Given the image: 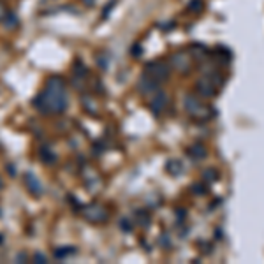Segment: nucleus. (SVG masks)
Wrapping results in <instances>:
<instances>
[{
  "label": "nucleus",
  "instance_id": "18",
  "mask_svg": "<svg viewBox=\"0 0 264 264\" xmlns=\"http://www.w3.org/2000/svg\"><path fill=\"white\" fill-rule=\"evenodd\" d=\"M120 228H122V229H125V231H130V229H132V225L129 224V220H127V218H122Z\"/></svg>",
  "mask_w": 264,
  "mask_h": 264
},
{
  "label": "nucleus",
  "instance_id": "13",
  "mask_svg": "<svg viewBox=\"0 0 264 264\" xmlns=\"http://www.w3.org/2000/svg\"><path fill=\"white\" fill-rule=\"evenodd\" d=\"M39 154H41V159H43L46 164H51L53 160H55V155H53V152H49V148H46V146L41 148Z\"/></svg>",
  "mask_w": 264,
  "mask_h": 264
},
{
  "label": "nucleus",
  "instance_id": "17",
  "mask_svg": "<svg viewBox=\"0 0 264 264\" xmlns=\"http://www.w3.org/2000/svg\"><path fill=\"white\" fill-rule=\"evenodd\" d=\"M6 16H7V9H6V6H4L2 0H0V22H2Z\"/></svg>",
  "mask_w": 264,
  "mask_h": 264
},
{
  "label": "nucleus",
  "instance_id": "12",
  "mask_svg": "<svg viewBox=\"0 0 264 264\" xmlns=\"http://www.w3.org/2000/svg\"><path fill=\"white\" fill-rule=\"evenodd\" d=\"M166 171L173 176L180 175V173H181V162H178V160H171V162H167Z\"/></svg>",
  "mask_w": 264,
  "mask_h": 264
},
{
  "label": "nucleus",
  "instance_id": "3",
  "mask_svg": "<svg viewBox=\"0 0 264 264\" xmlns=\"http://www.w3.org/2000/svg\"><path fill=\"white\" fill-rule=\"evenodd\" d=\"M143 76L160 83V81L169 78V65L164 64V62H150V64H146V67H144Z\"/></svg>",
  "mask_w": 264,
  "mask_h": 264
},
{
  "label": "nucleus",
  "instance_id": "19",
  "mask_svg": "<svg viewBox=\"0 0 264 264\" xmlns=\"http://www.w3.org/2000/svg\"><path fill=\"white\" fill-rule=\"evenodd\" d=\"M23 259H27V255H23V254H20V255H18V261H23Z\"/></svg>",
  "mask_w": 264,
  "mask_h": 264
},
{
  "label": "nucleus",
  "instance_id": "1",
  "mask_svg": "<svg viewBox=\"0 0 264 264\" xmlns=\"http://www.w3.org/2000/svg\"><path fill=\"white\" fill-rule=\"evenodd\" d=\"M32 104L37 111L44 115H60L67 108V92H65V83L59 76H51L44 85L43 92L34 97Z\"/></svg>",
  "mask_w": 264,
  "mask_h": 264
},
{
  "label": "nucleus",
  "instance_id": "11",
  "mask_svg": "<svg viewBox=\"0 0 264 264\" xmlns=\"http://www.w3.org/2000/svg\"><path fill=\"white\" fill-rule=\"evenodd\" d=\"M74 252H76V249H74V247H60V249L55 250V257L56 259H64V257H67V255H72Z\"/></svg>",
  "mask_w": 264,
  "mask_h": 264
},
{
  "label": "nucleus",
  "instance_id": "9",
  "mask_svg": "<svg viewBox=\"0 0 264 264\" xmlns=\"http://www.w3.org/2000/svg\"><path fill=\"white\" fill-rule=\"evenodd\" d=\"M157 81H154V80H150V78H144L143 76V80L139 81V85H138V88L141 90L143 93H154V92H157Z\"/></svg>",
  "mask_w": 264,
  "mask_h": 264
},
{
  "label": "nucleus",
  "instance_id": "5",
  "mask_svg": "<svg viewBox=\"0 0 264 264\" xmlns=\"http://www.w3.org/2000/svg\"><path fill=\"white\" fill-rule=\"evenodd\" d=\"M169 65L180 72H188L192 69V56L187 51H176L169 60Z\"/></svg>",
  "mask_w": 264,
  "mask_h": 264
},
{
  "label": "nucleus",
  "instance_id": "7",
  "mask_svg": "<svg viewBox=\"0 0 264 264\" xmlns=\"http://www.w3.org/2000/svg\"><path fill=\"white\" fill-rule=\"evenodd\" d=\"M169 104V99L164 92H160V90H157L154 92V96H152V101H150V109L154 111L155 115H160L164 109L167 108Z\"/></svg>",
  "mask_w": 264,
  "mask_h": 264
},
{
  "label": "nucleus",
  "instance_id": "10",
  "mask_svg": "<svg viewBox=\"0 0 264 264\" xmlns=\"http://www.w3.org/2000/svg\"><path fill=\"white\" fill-rule=\"evenodd\" d=\"M188 155H191L194 160H201L206 157V148L203 144H194V146L188 148Z\"/></svg>",
  "mask_w": 264,
  "mask_h": 264
},
{
  "label": "nucleus",
  "instance_id": "14",
  "mask_svg": "<svg viewBox=\"0 0 264 264\" xmlns=\"http://www.w3.org/2000/svg\"><path fill=\"white\" fill-rule=\"evenodd\" d=\"M136 217H138L139 218V225H146L148 224V220H150V215H148V213L146 212H143V210H139V212L138 213H136Z\"/></svg>",
  "mask_w": 264,
  "mask_h": 264
},
{
  "label": "nucleus",
  "instance_id": "21",
  "mask_svg": "<svg viewBox=\"0 0 264 264\" xmlns=\"http://www.w3.org/2000/svg\"><path fill=\"white\" fill-rule=\"evenodd\" d=\"M0 240H2V236H0Z\"/></svg>",
  "mask_w": 264,
  "mask_h": 264
},
{
  "label": "nucleus",
  "instance_id": "20",
  "mask_svg": "<svg viewBox=\"0 0 264 264\" xmlns=\"http://www.w3.org/2000/svg\"><path fill=\"white\" fill-rule=\"evenodd\" d=\"M0 187H2V181H0Z\"/></svg>",
  "mask_w": 264,
  "mask_h": 264
},
{
  "label": "nucleus",
  "instance_id": "8",
  "mask_svg": "<svg viewBox=\"0 0 264 264\" xmlns=\"http://www.w3.org/2000/svg\"><path fill=\"white\" fill-rule=\"evenodd\" d=\"M23 180H25V185H27V188L32 192V196L39 197L41 194H43V187H41V183H39V178H35L34 173H27Z\"/></svg>",
  "mask_w": 264,
  "mask_h": 264
},
{
  "label": "nucleus",
  "instance_id": "4",
  "mask_svg": "<svg viewBox=\"0 0 264 264\" xmlns=\"http://www.w3.org/2000/svg\"><path fill=\"white\" fill-rule=\"evenodd\" d=\"M81 215H83L88 222H93V224H101L108 218V212H106L104 206L93 203V204H86L81 208Z\"/></svg>",
  "mask_w": 264,
  "mask_h": 264
},
{
  "label": "nucleus",
  "instance_id": "2",
  "mask_svg": "<svg viewBox=\"0 0 264 264\" xmlns=\"http://www.w3.org/2000/svg\"><path fill=\"white\" fill-rule=\"evenodd\" d=\"M183 108L187 111V115L192 120L197 122H208L210 118L215 115V111L212 109V106H206L199 97L196 96H187L183 101Z\"/></svg>",
  "mask_w": 264,
  "mask_h": 264
},
{
  "label": "nucleus",
  "instance_id": "16",
  "mask_svg": "<svg viewBox=\"0 0 264 264\" xmlns=\"http://www.w3.org/2000/svg\"><path fill=\"white\" fill-rule=\"evenodd\" d=\"M34 261H35V262H46L48 259H46V255H44V254L35 252V254H34Z\"/></svg>",
  "mask_w": 264,
  "mask_h": 264
},
{
  "label": "nucleus",
  "instance_id": "15",
  "mask_svg": "<svg viewBox=\"0 0 264 264\" xmlns=\"http://www.w3.org/2000/svg\"><path fill=\"white\" fill-rule=\"evenodd\" d=\"M203 6H204L203 0H191V4H188V9H191V11H196V12H199L201 9H203Z\"/></svg>",
  "mask_w": 264,
  "mask_h": 264
},
{
  "label": "nucleus",
  "instance_id": "6",
  "mask_svg": "<svg viewBox=\"0 0 264 264\" xmlns=\"http://www.w3.org/2000/svg\"><path fill=\"white\" fill-rule=\"evenodd\" d=\"M217 83L212 80L210 76H204V78H201V80H197V83H196V90H197V93H199L201 97H213L215 96V92H217Z\"/></svg>",
  "mask_w": 264,
  "mask_h": 264
}]
</instances>
